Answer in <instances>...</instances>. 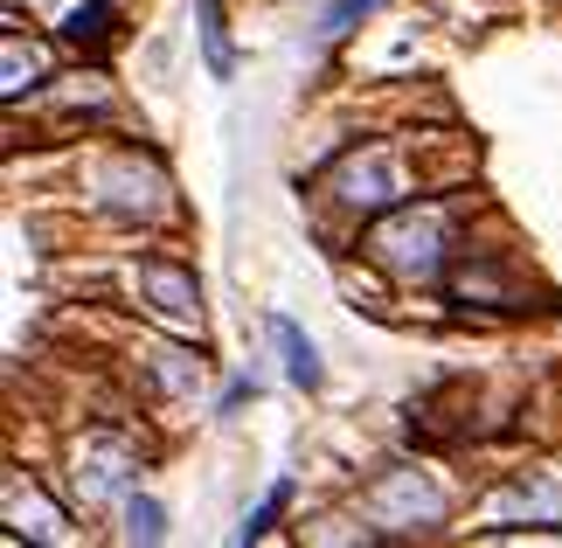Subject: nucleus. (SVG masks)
I'll use <instances>...</instances> for the list:
<instances>
[{
    "mask_svg": "<svg viewBox=\"0 0 562 548\" xmlns=\"http://www.w3.org/2000/svg\"><path fill=\"white\" fill-rule=\"evenodd\" d=\"M139 278H146V292L160 299V313H167V320H194V305H202V299H194V278H181L175 265H160V257H146Z\"/></svg>",
    "mask_w": 562,
    "mask_h": 548,
    "instance_id": "nucleus-1",
    "label": "nucleus"
},
{
    "mask_svg": "<svg viewBox=\"0 0 562 548\" xmlns=\"http://www.w3.org/2000/svg\"><path fill=\"white\" fill-rule=\"evenodd\" d=\"M271 340L285 347V368H292V382H299V389H319V347H313L306 334H299L292 320H271Z\"/></svg>",
    "mask_w": 562,
    "mask_h": 548,
    "instance_id": "nucleus-2",
    "label": "nucleus"
},
{
    "mask_svg": "<svg viewBox=\"0 0 562 548\" xmlns=\"http://www.w3.org/2000/svg\"><path fill=\"white\" fill-rule=\"evenodd\" d=\"M63 35H70L77 49H98V42L112 35V0H83V8L70 14V29H63Z\"/></svg>",
    "mask_w": 562,
    "mask_h": 548,
    "instance_id": "nucleus-3",
    "label": "nucleus"
},
{
    "mask_svg": "<svg viewBox=\"0 0 562 548\" xmlns=\"http://www.w3.org/2000/svg\"><path fill=\"white\" fill-rule=\"evenodd\" d=\"M202 49H209V70L215 77L236 70V63H229V42H223V21H215V0H202Z\"/></svg>",
    "mask_w": 562,
    "mask_h": 548,
    "instance_id": "nucleus-4",
    "label": "nucleus"
},
{
    "mask_svg": "<svg viewBox=\"0 0 562 548\" xmlns=\"http://www.w3.org/2000/svg\"><path fill=\"white\" fill-rule=\"evenodd\" d=\"M285 500H292V487H285V479H278V487L265 493V507H257V514L244 521V528H236V541H257V535H265L271 521H278V507H285Z\"/></svg>",
    "mask_w": 562,
    "mask_h": 548,
    "instance_id": "nucleus-5",
    "label": "nucleus"
},
{
    "mask_svg": "<svg viewBox=\"0 0 562 548\" xmlns=\"http://www.w3.org/2000/svg\"><path fill=\"white\" fill-rule=\"evenodd\" d=\"M125 521H133V528H125L133 541H160V535H167V514L154 507V500H133V507H125Z\"/></svg>",
    "mask_w": 562,
    "mask_h": 548,
    "instance_id": "nucleus-6",
    "label": "nucleus"
},
{
    "mask_svg": "<svg viewBox=\"0 0 562 548\" xmlns=\"http://www.w3.org/2000/svg\"><path fill=\"white\" fill-rule=\"evenodd\" d=\"M375 8H382V0H334V8H327V21H319V35H340V29H348V21L375 14Z\"/></svg>",
    "mask_w": 562,
    "mask_h": 548,
    "instance_id": "nucleus-7",
    "label": "nucleus"
}]
</instances>
